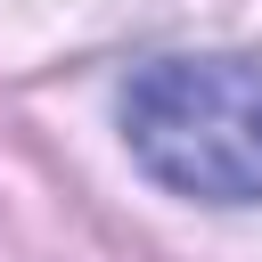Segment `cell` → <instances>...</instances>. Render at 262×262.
Instances as JSON below:
<instances>
[{
    "mask_svg": "<svg viewBox=\"0 0 262 262\" xmlns=\"http://www.w3.org/2000/svg\"><path fill=\"white\" fill-rule=\"evenodd\" d=\"M123 139L172 196L254 205L262 196V66L246 57H156L123 82Z\"/></svg>",
    "mask_w": 262,
    "mask_h": 262,
    "instance_id": "1",
    "label": "cell"
}]
</instances>
